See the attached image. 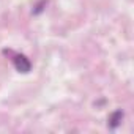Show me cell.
I'll use <instances>...</instances> for the list:
<instances>
[{
    "label": "cell",
    "instance_id": "obj_3",
    "mask_svg": "<svg viewBox=\"0 0 134 134\" xmlns=\"http://www.w3.org/2000/svg\"><path fill=\"white\" fill-rule=\"evenodd\" d=\"M44 5H46V0H41V2L38 3V7H36V10H35V14H36V13H40V11L43 10V7H44Z\"/></svg>",
    "mask_w": 134,
    "mask_h": 134
},
{
    "label": "cell",
    "instance_id": "obj_2",
    "mask_svg": "<svg viewBox=\"0 0 134 134\" xmlns=\"http://www.w3.org/2000/svg\"><path fill=\"white\" fill-rule=\"evenodd\" d=\"M121 120H123V112H121V110H115V112L110 115V118H109V126H110V128H117V126L121 123Z\"/></svg>",
    "mask_w": 134,
    "mask_h": 134
},
{
    "label": "cell",
    "instance_id": "obj_1",
    "mask_svg": "<svg viewBox=\"0 0 134 134\" xmlns=\"http://www.w3.org/2000/svg\"><path fill=\"white\" fill-rule=\"evenodd\" d=\"M13 60H14V66H16L18 71H21V73H29V71L32 70V63H30V60H29L27 57H24V55H16Z\"/></svg>",
    "mask_w": 134,
    "mask_h": 134
}]
</instances>
